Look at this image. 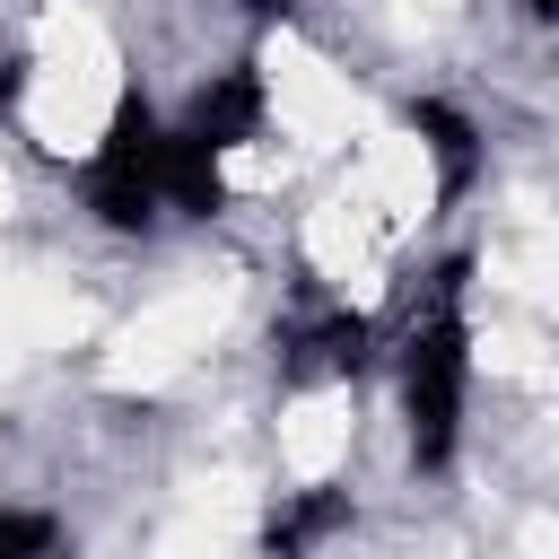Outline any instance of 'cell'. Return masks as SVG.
<instances>
[{
  "label": "cell",
  "instance_id": "6da1fadb",
  "mask_svg": "<svg viewBox=\"0 0 559 559\" xmlns=\"http://www.w3.org/2000/svg\"><path fill=\"white\" fill-rule=\"evenodd\" d=\"M463 288L472 262H437L428 297L402 323V428H411V463L445 472L463 445V393H472V323H463Z\"/></svg>",
  "mask_w": 559,
  "mask_h": 559
},
{
  "label": "cell",
  "instance_id": "7a4b0ae2",
  "mask_svg": "<svg viewBox=\"0 0 559 559\" xmlns=\"http://www.w3.org/2000/svg\"><path fill=\"white\" fill-rule=\"evenodd\" d=\"M87 210L114 236H140L166 210V122H157V105L140 87H122L114 114H105V140L87 157Z\"/></svg>",
  "mask_w": 559,
  "mask_h": 559
},
{
  "label": "cell",
  "instance_id": "3957f363",
  "mask_svg": "<svg viewBox=\"0 0 559 559\" xmlns=\"http://www.w3.org/2000/svg\"><path fill=\"white\" fill-rule=\"evenodd\" d=\"M262 122H271L262 61H227V70H210V87L192 96V114H183L175 131H183V140H201V148H245Z\"/></svg>",
  "mask_w": 559,
  "mask_h": 559
},
{
  "label": "cell",
  "instance_id": "277c9868",
  "mask_svg": "<svg viewBox=\"0 0 559 559\" xmlns=\"http://www.w3.org/2000/svg\"><path fill=\"white\" fill-rule=\"evenodd\" d=\"M280 349H288V384H323V376H358L376 358V332L349 306H314L280 332Z\"/></svg>",
  "mask_w": 559,
  "mask_h": 559
},
{
  "label": "cell",
  "instance_id": "5b68a950",
  "mask_svg": "<svg viewBox=\"0 0 559 559\" xmlns=\"http://www.w3.org/2000/svg\"><path fill=\"white\" fill-rule=\"evenodd\" d=\"M358 524V498L341 489V480H306V489H288L280 507H271V524H262V559H314L323 542H341Z\"/></svg>",
  "mask_w": 559,
  "mask_h": 559
},
{
  "label": "cell",
  "instance_id": "8992f818",
  "mask_svg": "<svg viewBox=\"0 0 559 559\" xmlns=\"http://www.w3.org/2000/svg\"><path fill=\"white\" fill-rule=\"evenodd\" d=\"M411 131H419V148L437 166V201H463L480 183V131H472V114L445 105V96H411Z\"/></svg>",
  "mask_w": 559,
  "mask_h": 559
},
{
  "label": "cell",
  "instance_id": "52a82bcc",
  "mask_svg": "<svg viewBox=\"0 0 559 559\" xmlns=\"http://www.w3.org/2000/svg\"><path fill=\"white\" fill-rule=\"evenodd\" d=\"M166 210H183V218H218V210H227L218 148H201V140L166 131Z\"/></svg>",
  "mask_w": 559,
  "mask_h": 559
},
{
  "label": "cell",
  "instance_id": "ba28073f",
  "mask_svg": "<svg viewBox=\"0 0 559 559\" xmlns=\"http://www.w3.org/2000/svg\"><path fill=\"white\" fill-rule=\"evenodd\" d=\"M0 559H61V515H44V507H0Z\"/></svg>",
  "mask_w": 559,
  "mask_h": 559
},
{
  "label": "cell",
  "instance_id": "9c48e42d",
  "mask_svg": "<svg viewBox=\"0 0 559 559\" xmlns=\"http://www.w3.org/2000/svg\"><path fill=\"white\" fill-rule=\"evenodd\" d=\"M17 87H26V52H9V61H0V105H17Z\"/></svg>",
  "mask_w": 559,
  "mask_h": 559
},
{
  "label": "cell",
  "instance_id": "30bf717a",
  "mask_svg": "<svg viewBox=\"0 0 559 559\" xmlns=\"http://www.w3.org/2000/svg\"><path fill=\"white\" fill-rule=\"evenodd\" d=\"M524 17H533V26H550V17H559V0H524Z\"/></svg>",
  "mask_w": 559,
  "mask_h": 559
},
{
  "label": "cell",
  "instance_id": "8fae6325",
  "mask_svg": "<svg viewBox=\"0 0 559 559\" xmlns=\"http://www.w3.org/2000/svg\"><path fill=\"white\" fill-rule=\"evenodd\" d=\"M245 9H253V17H280V9H297V0H245Z\"/></svg>",
  "mask_w": 559,
  "mask_h": 559
}]
</instances>
